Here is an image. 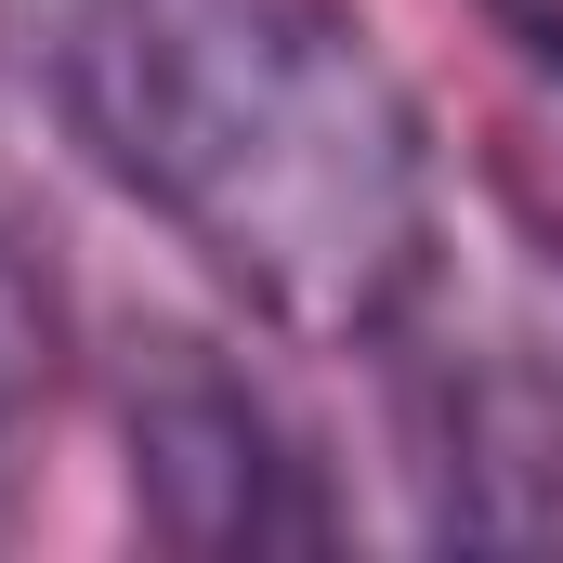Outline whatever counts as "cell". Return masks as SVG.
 <instances>
[{"label":"cell","mask_w":563,"mask_h":563,"mask_svg":"<svg viewBox=\"0 0 563 563\" xmlns=\"http://www.w3.org/2000/svg\"><path fill=\"white\" fill-rule=\"evenodd\" d=\"M13 92L288 354L445 301L432 106L354 0H0Z\"/></svg>","instance_id":"cell-1"},{"label":"cell","mask_w":563,"mask_h":563,"mask_svg":"<svg viewBox=\"0 0 563 563\" xmlns=\"http://www.w3.org/2000/svg\"><path fill=\"white\" fill-rule=\"evenodd\" d=\"M119 445H132V511L144 538L197 563H250V551H328L341 511L301 459V432L276 420V394L197 341V328H144L119 354Z\"/></svg>","instance_id":"cell-2"},{"label":"cell","mask_w":563,"mask_h":563,"mask_svg":"<svg viewBox=\"0 0 563 563\" xmlns=\"http://www.w3.org/2000/svg\"><path fill=\"white\" fill-rule=\"evenodd\" d=\"M394 354H420L407 445H420L432 538L563 551V354H538V341H432V314Z\"/></svg>","instance_id":"cell-3"},{"label":"cell","mask_w":563,"mask_h":563,"mask_svg":"<svg viewBox=\"0 0 563 563\" xmlns=\"http://www.w3.org/2000/svg\"><path fill=\"white\" fill-rule=\"evenodd\" d=\"M53 394H66V301L40 276V250L0 223V485H13V445L53 420Z\"/></svg>","instance_id":"cell-4"},{"label":"cell","mask_w":563,"mask_h":563,"mask_svg":"<svg viewBox=\"0 0 563 563\" xmlns=\"http://www.w3.org/2000/svg\"><path fill=\"white\" fill-rule=\"evenodd\" d=\"M511 184H525V210L563 236V79H538V106H525V144H511Z\"/></svg>","instance_id":"cell-5"},{"label":"cell","mask_w":563,"mask_h":563,"mask_svg":"<svg viewBox=\"0 0 563 563\" xmlns=\"http://www.w3.org/2000/svg\"><path fill=\"white\" fill-rule=\"evenodd\" d=\"M498 13V40L525 53V79H563V0H485Z\"/></svg>","instance_id":"cell-6"}]
</instances>
